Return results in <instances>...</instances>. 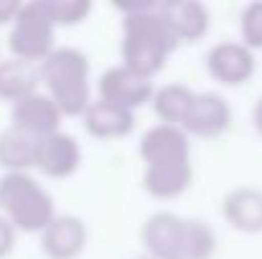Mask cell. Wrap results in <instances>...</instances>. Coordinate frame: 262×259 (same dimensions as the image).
Instances as JSON below:
<instances>
[{
	"mask_svg": "<svg viewBox=\"0 0 262 259\" xmlns=\"http://www.w3.org/2000/svg\"><path fill=\"white\" fill-rule=\"evenodd\" d=\"M122 18V66L135 74L153 79L168 56L178 46L173 31L158 13V3H138V5H117Z\"/></svg>",
	"mask_w": 262,
	"mask_h": 259,
	"instance_id": "obj_1",
	"label": "cell"
},
{
	"mask_svg": "<svg viewBox=\"0 0 262 259\" xmlns=\"http://www.w3.org/2000/svg\"><path fill=\"white\" fill-rule=\"evenodd\" d=\"M41 82L64 117H84L89 99V59L72 46H56L41 64Z\"/></svg>",
	"mask_w": 262,
	"mask_h": 259,
	"instance_id": "obj_2",
	"label": "cell"
},
{
	"mask_svg": "<svg viewBox=\"0 0 262 259\" xmlns=\"http://www.w3.org/2000/svg\"><path fill=\"white\" fill-rule=\"evenodd\" d=\"M0 214L26 234H43L56 219L54 198L28 173L0 175Z\"/></svg>",
	"mask_w": 262,
	"mask_h": 259,
	"instance_id": "obj_3",
	"label": "cell"
},
{
	"mask_svg": "<svg viewBox=\"0 0 262 259\" xmlns=\"http://www.w3.org/2000/svg\"><path fill=\"white\" fill-rule=\"evenodd\" d=\"M56 23L51 18L46 0H31L23 3L20 13L15 15L10 31H8V49L15 59L23 61H43L56 51Z\"/></svg>",
	"mask_w": 262,
	"mask_h": 259,
	"instance_id": "obj_4",
	"label": "cell"
},
{
	"mask_svg": "<svg viewBox=\"0 0 262 259\" xmlns=\"http://www.w3.org/2000/svg\"><path fill=\"white\" fill-rule=\"evenodd\" d=\"M188 219L173 211H158L145 219L140 229L143 247L153 259H186Z\"/></svg>",
	"mask_w": 262,
	"mask_h": 259,
	"instance_id": "obj_5",
	"label": "cell"
},
{
	"mask_svg": "<svg viewBox=\"0 0 262 259\" xmlns=\"http://www.w3.org/2000/svg\"><path fill=\"white\" fill-rule=\"evenodd\" d=\"M97 94L102 102H110V104H117V107H125V109H138L148 102H153L156 97V89L153 82L135 74L133 69L127 66H112L107 69L99 82H97Z\"/></svg>",
	"mask_w": 262,
	"mask_h": 259,
	"instance_id": "obj_6",
	"label": "cell"
},
{
	"mask_svg": "<svg viewBox=\"0 0 262 259\" xmlns=\"http://www.w3.org/2000/svg\"><path fill=\"white\" fill-rule=\"evenodd\" d=\"M61 117L64 114L56 107V102L43 91H36V94L15 102L10 109V125L36 140H43V137L59 132Z\"/></svg>",
	"mask_w": 262,
	"mask_h": 259,
	"instance_id": "obj_7",
	"label": "cell"
},
{
	"mask_svg": "<svg viewBox=\"0 0 262 259\" xmlns=\"http://www.w3.org/2000/svg\"><path fill=\"white\" fill-rule=\"evenodd\" d=\"M206 72L219 84L239 86L255 74V54L242 41H222L209 49Z\"/></svg>",
	"mask_w": 262,
	"mask_h": 259,
	"instance_id": "obj_8",
	"label": "cell"
},
{
	"mask_svg": "<svg viewBox=\"0 0 262 259\" xmlns=\"http://www.w3.org/2000/svg\"><path fill=\"white\" fill-rule=\"evenodd\" d=\"M232 125V109L229 102L216 91H196V99L191 104V112L183 122L186 135L193 137H222Z\"/></svg>",
	"mask_w": 262,
	"mask_h": 259,
	"instance_id": "obj_9",
	"label": "cell"
},
{
	"mask_svg": "<svg viewBox=\"0 0 262 259\" xmlns=\"http://www.w3.org/2000/svg\"><path fill=\"white\" fill-rule=\"evenodd\" d=\"M140 158L148 166H166V163H183L191 160V148H188V135L183 127L176 125H153L143 137H140Z\"/></svg>",
	"mask_w": 262,
	"mask_h": 259,
	"instance_id": "obj_10",
	"label": "cell"
},
{
	"mask_svg": "<svg viewBox=\"0 0 262 259\" xmlns=\"http://www.w3.org/2000/svg\"><path fill=\"white\" fill-rule=\"evenodd\" d=\"M82 163V148L79 143L67 132H54L43 140H38L36 148V168L49 178H69Z\"/></svg>",
	"mask_w": 262,
	"mask_h": 259,
	"instance_id": "obj_11",
	"label": "cell"
},
{
	"mask_svg": "<svg viewBox=\"0 0 262 259\" xmlns=\"http://www.w3.org/2000/svg\"><path fill=\"white\" fill-rule=\"evenodd\" d=\"M87 247V224L79 216H56L41 234V252L49 259H77Z\"/></svg>",
	"mask_w": 262,
	"mask_h": 259,
	"instance_id": "obj_12",
	"label": "cell"
},
{
	"mask_svg": "<svg viewBox=\"0 0 262 259\" xmlns=\"http://www.w3.org/2000/svg\"><path fill=\"white\" fill-rule=\"evenodd\" d=\"M158 13L166 20V26L173 31L178 41H199L206 36L209 31V10L204 3L199 0H168V3H158Z\"/></svg>",
	"mask_w": 262,
	"mask_h": 259,
	"instance_id": "obj_13",
	"label": "cell"
},
{
	"mask_svg": "<svg viewBox=\"0 0 262 259\" xmlns=\"http://www.w3.org/2000/svg\"><path fill=\"white\" fill-rule=\"evenodd\" d=\"M222 214L232 229L242 234H260L262 231V191L239 185L229 191L222 201Z\"/></svg>",
	"mask_w": 262,
	"mask_h": 259,
	"instance_id": "obj_14",
	"label": "cell"
},
{
	"mask_svg": "<svg viewBox=\"0 0 262 259\" xmlns=\"http://www.w3.org/2000/svg\"><path fill=\"white\" fill-rule=\"evenodd\" d=\"M84 120V130L87 135L97 137V140H115V137H125L135 130V112L110 104V102H92L87 109Z\"/></svg>",
	"mask_w": 262,
	"mask_h": 259,
	"instance_id": "obj_15",
	"label": "cell"
},
{
	"mask_svg": "<svg viewBox=\"0 0 262 259\" xmlns=\"http://www.w3.org/2000/svg\"><path fill=\"white\" fill-rule=\"evenodd\" d=\"M41 84V66L23 59H5L0 61V99L3 102H20L38 91Z\"/></svg>",
	"mask_w": 262,
	"mask_h": 259,
	"instance_id": "obj_16",
	"label": "cell"
},
{
	"mask_svg": "<svg viewBox=\"0 0 262 259\" xmlns=\"http://www.w3.org/2000/svg\"><path fill=\"white\" fill-rule=\"evenodd\" d=\"M193 180L191 160L183 163H166V166H148L143 173V188L153 198H178L188 191Z\"/></svg>",
	"mask_w": 262,
	"mask_h": 259,
	"instance_id": "obj_17",
	"label": "cell"
},
{
	"mask_svg": "<svg viewBox=\"0 0 262 259\" xmlns=\"http://www.w3.org/2000/svg\"><path fill=\"white\" fill-rule=\"evenodd\" d=\"M36 148L38 140L13 125L0 130V168L5 173H28V168H36Z\"/></svg>",
	"mask_w": 262,
	"mask_h": 259,
	"instance_id": "obj_18",
	"label": "cell"
},
{
	"mask_svg": "<svg viewBox=\"0 0 262 259\" xmlns=\"http://www.w3.org/2000/svg\"><path fill=\"white\" fill-rule=\"evenodd\" d=\"M196 99V91L188 89L183 84H166L161 89H156V97H153V109L158 114V120L163 125H176V127H183L188 112H191V104Z\"/></svg>",
	"mask_w": 262,
	"mask_h": 259,
	"instance_id": "obj_19",
	"label": "cell"
},
{
	"mask_svg": "<svg viewBox=\"0 0 262 259\" xmlns=\"http://www.w3.org/2000/svg\"><path fill=\"white\" fill-rule=\"evenodd\" d=\"M216 252V234L209 224L199 219H188L186 234V259H211Z\"/></svg>",
	"mask_w": 262,
	"mask_h": 259,
	"instance_id": "obj_20",
	"label": "cell"
},
{
	"mask_svg": "<svg viewBox=\"0 0 262 259\" xmlns=\"http://www.w3.org/2000/svg\"><path fill=\"white\" fill-rule=\"evenodd\" d=\"M239 33H242V43L252 51L262 49V0L245 5L242 15H239Z\"/></svg>",
	"mask_w": 262,
	"mask_h": 259,
	"instance_id": "obj_21",
	"label": "cell"
},
{
	"mask_svg": "<svg viewBox=\"0 0 262 259\" xmlns=\"http://www.w3.org/2000/svg\"><path fill=\"white\" fill-rule=\"evenodd\" d=\"M56 26H77L92 13L89 0H46Z\"/></svg>",
	"mask_w": 262,
	"mask_h": 259,
	"instance_id": "obj_22",
	"label": "cell"
},
{
	"mask_svg": "<svg viewBox=\"0 0 262 259\" xmlns=\"http://www.w3.org/2000/svg\"><path fill=\"white\" fill-rule=\"evenodd\" d=\"M15 231L18 229L10 224V219L0 214V259L8 257L13 252V247H15Z\"/></svg>",
	"mask_w": 262,
	"mask_h": 259,
	"instance_id": "obj_23",
	"label": "cell"
},
{
	"mask_svg": "<svg viewBox=\"0 0 262 259\" xmlns=\"http://www.w3.org/2000/svg\"><path fill=\"white\" fill-rule=\"evenodd\" d=\"M20 8H23V3H18V0H0V26H5V23L13 26Z\"/></svg>",
	"mask_w": 262,
	"mask_h": 259,
	"instance_id": "obj_24",
	"label": "cell"
},
{
	"mask_svg": "<svg viewBox=\"0 0 262 259\" xmlns=\"http://www.w3.org/2000/svg\"><path fill=\"white\" fill-rule=\"evenodd\" d=\"M252 122H255L257 132L262 135V97L257 99V104H255V109H252Z\"/></svg>",
	"mask_w": 262,
	"mask_h": 259,
	"instance_id": "obj_25",
	"label": "cell"
},
{
	"mask_svg": "<svg viewBox=\"0 0 262 259\" xmlns=\"http://www.w3.org/2000/svg\"><path fill=\"white\" fill-rule=\"evenodd\" d=\"M138 259H153V257H148V254H145V257H138Z\"/></svg>",
	"mask_w": 262,
	"mask_h": 259,
	"instance_id": "obj_26",
	"label": "cell"
}]
</instances>
